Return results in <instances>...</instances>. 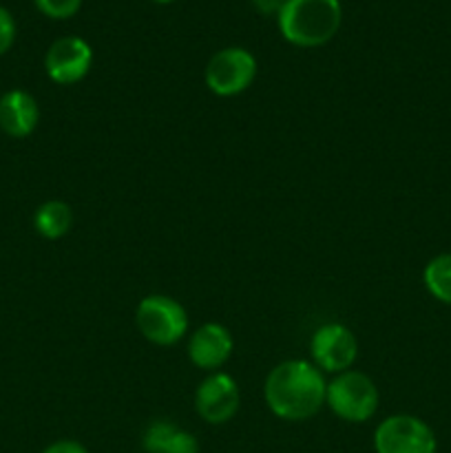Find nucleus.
<instances>
[{"mask_svg": "<svg viewBox=\"0 0 451 453\" xmlns=\"http://www.w3.org/2000/svg\"><path fill=\"white\" fill-rule=\"evenodd\" d=\"M233 348L234 341L228 327L215 321L203 323L190 334L188 358L195 367L212 374L228 363Z\"/></svg>", "mask_w": 451, "mask_h": 453, "instance_id": "nucleus-10", "label": "nucleus"}, {"mask_svg": "<svg viewBox=\"0 0 451 453\" xmlns=\"http://www.w3.org/2000/svg\"><path fill=\"white\" fill-rule=\"evenodd\" d=\"M252 4L264 16H279L281 9L287 4V0H252Z\"/></svg>", "mask_w": 451, "mask_h": 453, "instance_id": "nucleus-17", "label": "nucleus"}, {"mask_svg": "<svg viewBox=\"0 0 451 453\" xmlns=\"http://www.w3.org/2000/svg\"><path fill=\"white\" fill-rule=\"evenodd\" d=\"M376 453H436L438 441L424 420L409 414L385 418L374 432Z\"/></svg>", "mask_w": 451, "mask_h": 453, "instance_id": "nucleus-6", "label": "nucleus"}, {"mask_svg": "<svg viewBox=\"0 0 451 453\" xmlns=\"http://www.w3.org/2000/svg\"><path fill=\"white\" fill-rule=\"evenodd\" d=\"M325 405L345 423H367L378 410V388L363 372L345 370L327 380Z\"/></svg>", "mask_w": 451, "mask_h": 453, "instance_id": "nucleus-3", "label": "nucleus"}, {"mask_svg": "<svg viewBox=\"0 0 451 453\" xmlns=\"http://www.w3.org/2000/svg\"><path fill=\"white\" fill-rule=\"evenodd\" d=\"M241 405L237 380L226 372H212L195 392V410L208 425H224L234 418Z\"/></svg>", "mask_w": 451, "mask_h": 453, "instance_id": "nucleus-8", "label": "nucleus"}, {"mask_svg": "<svg viewBox=\"0 0 451 453\" xmlns=\"http://www.w3.org/2000/svg\"><path fill=\"white\" fill-rule=\"evenodd\" d=\"M256 78V58L248 49L228 47L208 60L203 80L219 97H234L246 91Z\"/></svg>", "mask_w": 451, "mask_h": 453, "instance_id": "nucleus-5", "label": "nucleus"}, {"mask_svg": "<svg viewBox=\"0 0 451 453\" xmlns=\"http://www.w3.org/2000/svg\"><path fill=\"white\" fill-rule=\"evenodd\" d=\"M423 281L429 295L440 303L451 305V252L438 255L424 265Z\"/></svg>", "mask_w": 451, "mask_h": 453, "instance_id": "nucleus-14", "label": "nucleus"}, {"mask_svg": "<svg viewBox=\"0 0 451 453\" xmlns=\"http://www.w3.org/2000/svg\"><path fill=\"white\" fill-rule=\"evenodd\" d=\"M35 7L53 20H66L82 7V0H34Z\"/></svg>", "mask_w": 451, "mask_h": 453, "instance_id": "nucleus-15", "label": "nucleus"}, {"mask_svg": "<svg viewBox=\"0 0 451 453\" xmlns=\"http://www.w3.org/2000/svg\"><path fill=\"white\" fill-rule=\"evenodd\" d=\"M91 44L84 38H78V35L57 38L49 47L47 56H44V71H47V75L56 84H65V87L87 78V73L91 71Z\"/></svg>", "mask_w": 451, "mask_h": 453, "instance_id": "nucleus-9", "label": "nucleus"}, {"mask_svg": "<svg viewBox=\"0 0 451 453\" xmlns=\"http://www.w3.org/2000/svg\"><path fill=\"white\" fill-rule=\"evenodd\" d=\"M135 326L153 345L180 343L188 332V312L177 299L166 295H149L137 303Z\"/></svg>", "mask_w": 451, "mask_h": 453, "instance_id": "nucleus-4", "label": "nucleus"}, {"mask_svg": "<svg viewBox=\"0 0 451 453\" xmlns=\"http://www.w3.org/2000/svg\"><path fill=\"white\" fill-rule=\"evenodd\" d=\"M73 224V215H71L69 203L60 202V199H51V202L40 203L38 211L34 215V228L40 237L56 242L62 239L71 230Z\"/></svg>", "mask_w": 451, "mask_h": 453, "instance_id": "nucleus-13", "label": "nucleus"}, {"mask_svg": "<svg viewBox=\"0 0 451 453\" xmlns=\"http://www.w3.org/2000/svg\"><path fill=\"white\" fill-rule=\"evenodd\" d=\"M42 453H88L87 447L80 445L78 441H57L49 445Z\"/></svg>", "mask_w": 451, "mask_h": 453, "instance_id": "nucleus-18", "label": "nucleus"}, {"mask_svg": "<svg viewBox=\"0 0 451 453\" xmlns=\"http://www.w3.org/2000/svg\"><path fill=\"white\" fill-rule=\"evenodd\" d=\"M13 40H16V20L7 9L0 7V56L11 49Z\"/></svg>", "mask_w": 451, "mask_h": 453, "instance_id": "nucleus-16", "label": "nucleus"}, {"mask_svg": "<svg viewBox=\"0 0 451 453\" xmlns=\"http://www.w3.org/2000/svg\"><path fill=\"white\" fill-rule=\"evenodd\" d=\"M146 453H199V442L171 420H153L141 438Z\"/></svg>", "mask_w": 451, "mask_h": 453, "instance_id": "nucleus-12", "label": "nucleus"}, {"mask_svg": "<svg viewBox=\"0 0 451 453\" xmlns=\"http://www.w3.org/2000/svg\"><path fill=\"white\" fill-rule=\"evenodd\" d=\"M153 3H157V4H168V3H175V0H153Z\"/></svg>", "mask_w": 451, "mask_h": 453, "instance_id": "nucleus-19", "label": "nucleus"}, {"mask_svg": "<svg viewBox=\"0 0 451 453\" xmlns=\"http://www.w3.org/2000/svg\"><path fill=\"white\" fill-rule=\"evenodd\" d=\"M277 20L287 42L314 49L334 38L343 20V7L339 0H287Z\"/></svg>", "mask_w": 451, "mask_h": 453, "instance_id": "nucleus-2", "label": "nucleus"}, {"mask_svg": "<svg viewBox=\"0 0 451 453\" xmlns=\"http://www.w3.org/2000/svg\"><path fill=\"white\" fill-rule=\"evenodd\" d=\"M40 122L38 102L31 93L13 88L0 97V128L13 140L29 137Z\"/></svg>", "mask_w": 451, "mask_h": 453, "instance_id": "nucleus-11", "label": "nucleus"}, {"mask_svg": "<svg viewBox=\"0 0 451 453\" xmlns=\"http://www.w3.org/2000/svg\"><path fill=\"white\" fill-rule=\"evenodd\" d=\"M312 363L327 374H340L356 361V336L343 323H325L318 327L310 341Z\"/></svg>", "mask_w": 451, "mask_h": 453, "instance_id": "nucleus-7", "label": "nucleus"}, {"mask_svg": "<svg viewBox=\"0 0 451 453\" xmlns=\"http://www.w3.org/2000/svg\"><path fill=\"white\" fill-rule=\"evenodd\" d=\"M327 380L314 363L303 358L279 363L265 379L264 396L277 418L301 423L321 411L325 405Z\"/></svg>", "mask_w": 451, "mask_h": 453, "instance_id": "nucleus-1", "label": "nucleus"}]
</instances>
